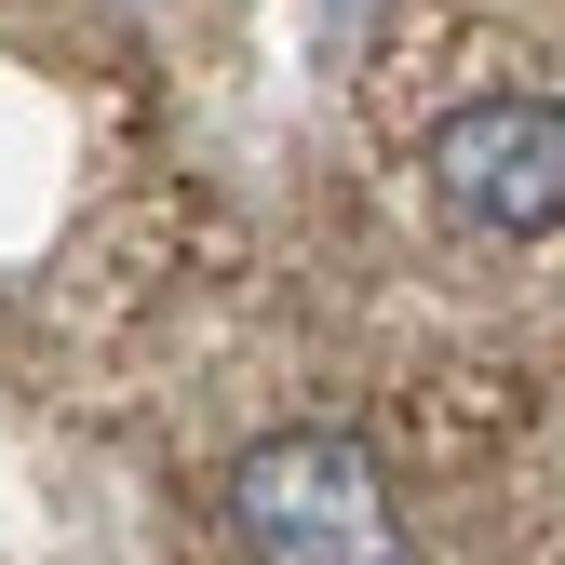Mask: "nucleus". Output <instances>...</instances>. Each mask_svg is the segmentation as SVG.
Wrapping results in <instances>:
<instances>
[{
  "instance_id": "obj_1",
  "label": "nucleus",
  "mask_w": 565,
  "mask_h": 565,
  "mask_svg": "<svg viewBox=\"0 0 565 565\" xmlns=\"http://www.w3.org/2000/svg\"><path fill=\"white\" fill-rule=\"evenodd\" d=\"M230 539L243 565H404V499L350 431H256L230 458Z\"/></svg>"
},
{
  "instance_id": "obj_2",
  "label": "nucleus",
  "mask_w": 565,
  "mask_h": 565,
  "mask_svg": "<svg viewBox=\"0 0 565 565\" xmlns=\"http://www.w3.org/2000/svg\"><path fill=\"white\" fill-rule=\"evenodd\" d=\"M417 175L458 230L484 243H552L565 230V108L552 95H458L417 135Z\"/></svg>"
}]
</instances>
